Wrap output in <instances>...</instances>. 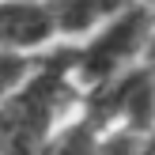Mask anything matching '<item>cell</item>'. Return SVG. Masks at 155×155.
Returning a JSON list of instances; mask_svg holds the SVG:
<instances>
[{
    "label": "cell",
    "mask_w": 155,
    "mask_h": 155,
    "mask_svg": "<svg viewBox=\"0 0 155 155\" xmlns=\"http://www.w3.org/2000/svg\"><path fill=\"white\" fill-rule=\"evenodd\" d=\"M57 34L49 4H23V0H0V53L38 49Z\"/></svg>",
    "instance_id": "3"
},
{
    "label": "cell",
    "mask_w": 155,
    "mask_h": 155,
    "mask_svg": "<svg viewBox=\"0 0 155 155\" xmlns=\"http://www.w3.org/2000/svg\"><path fill=\"white\" fill-rule=\"evenodd\" d=\"M140 64L155 72V27H151V34H148V45H144V61H140Z\"/></svg>",
    "instance_id": "7"
},
{
    "label": "cell",
    "mask_w": 155,
    "mask_h": 155,
    "mask_svg": "<svg viewBox=\"0 0 155 155\" xmlns=\"http://www.w3.org/2000/svg\"><path fill=\"white\" fill-rule=\"evenodd\" d=\"M27 80V57L19 53H0V102Z\"/></svg>",
    "instance_id": "6"
},
{
    "label": "cell",
    "mask_w": 155,
    "mask_h": 155,
    "mask_svg": "<svg viewBox=\"0 0 155 155\" xmlns=\"http://www.w3.org/2000/svg\"><path fill=\"white\" fill-rule=\"evenodd\" d=\"M144 155H155V129L144 136Z\"/></svg>",
    "instance_id": "8"
},
{
    "label": "cell",
    "mask_w": 155,
    "mask_h": 155,
    "mask_svg": "<svg viewBox=\"0 0 155 155\" xmlns=\"http://www.w3.org/2000/svg\"><path fill=\"white\" fill-rule=\"evenodd\" d=\"M23 4H49V0H23Z\"/></svg>",
    "instance_id": "9"
},
{
    "label": "cell",
    "mask_w": 155,
    "mask_h": 155,
    "mask_svg": "<svg viewBox=\"0 0 155 155\" xmlns=\"http://www.w3.org/2000/svg\"><path fill=\"white\" fill-rule=\"evenodd\" d=\"M151 27H155V8L151 4H136L129 12L114 15L110 23H102L83 42L80 53H72V72L83 83L106 87L121 72L136 68L133 61H144V45H148Z\"/></svg>",
    "instance_id": "2"
},
{
    "label": "cell",
    "mask_w": 155,
    "mask_h": 155,
    "mask_svg": "<svg viewBox=\"0 0 155 155\" xmlns=\"http://www.w3.org/2000/svg\"><path fill=\"white\" fill-rule=\"evenodd\" d=\"M136 4H148V0H49V12L61 34H95L102 23Z\"/></svg>",
    "instance_id": "4"
},
{
    "label": "cell",
    "mask_w": 155,
    "mask_h": 155,
    "mask_svg": "<svg viewBox=\"0 0 155 155\" xmlns=\"http://www.w3.org/2000/svg\"><path fill=\"white\" fill-rule=\"evenodd\" d=\"M68 72L72 53H61L0 102V155H38L49 144L53 121L72 98Z\"/></svg>",
    "instance_id": "1"
},
{
    "label": "cell",
    "mask_w": 155,
    "mask_h": 155,
    "mask_svg": "<svg viewBox=\"0 0 155 155\" xmlns=\"http://www.w3.org/2000/svg\"><path fill=\"white\" fill-rule=\"evenodd\" d=\"M98 140H102L98 129L83 117L80 125H68L64 133L49 136V144H45L38 155H98Z\"/></svg>",
    "instance_id": "5"
}]
</instances>
